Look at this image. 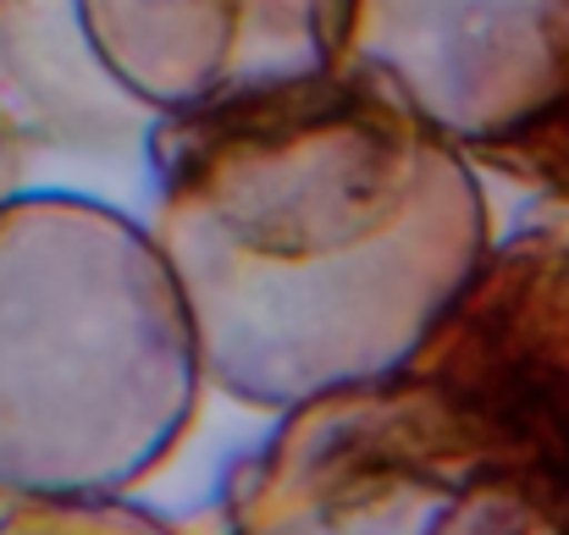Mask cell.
<instances>
[{"instance_id":"52a82bcc","label":"cell","mask_w":569,"mask_h":535,"mask_svg":"<svg viewBox=\"0 0 569 535\" xmlns=\"http://www.w3.org/2000/svg\"><path fill=\"white\" fill-rule=\"evenodd\" d=\"M498 161H503L509 172H520V178L542 182L548 193L569 199V94H565V105H559L542 128H531L520 144L498 150Z\"/></svg>"},{"instance_id":"8992f818","label":"cell","mask_w":569,"mask_h":535,"mask_svg":"<svg viewBox=\"0 0 569 535\" xmlns=\"http://www.w3.org/2000/svg\"><path fill=\"white\" fill-rule=\"evenodd\" d=\"M0 535H178L167 519L100 497V503H11L0 514Z\"/></svg>"},{"instance_id":"3957f363","label":"cell","mask_w":569,"mask_h":535,"mask_svg":"<svg viewBox=\"0 0 569 535\" xmlns=\"http://www.w3.org/2000/svg\"><path fill=\"white\" fill-rule=\"evenodd\" d=\"M227 535H537L542 519L481 414L437 375L310 397L238 458Z\"/></svg>"},{"instance_id":"277c9868","label":"cell","mask_w":569,"mask_h":535,"mask_svg":"<svg viewBox=\"0 0 569 535\" xmlns=\"http://www.w3.org/2000/svg\"><path fill=\"white\" fill-rule=\"evenodd\" d=\"M349 67L453 150L498 155L569 94V0H355Z\"/></svg>"},{"instance_id":"6da1fadb","label":"cell","mask_w":569,"mask_h":535,"mask_svg":"<svg viewBox=\"0 0 569 535\" xmlns=\"http://www.w3.org/2000/svg\"><path fill=\"white\" fill-rule=\"evenodd\" d=\"M156 215L204 381L249 408L409 375L492 254L465 150L338 67L156 128Z\"/></svg>"},{"instance_id":"7a4b0ae2","label":"cell","mask_w":569,"mask_h":535,"mask_svg":"<svg viewBox=\"0 0 569 535\" xmlns=\"http://www.w3.org/2000/svg\"><path fill=\"white\" fill-rule=\"evenodd\" d=\"M199 386L150 226L83 193L0 204V497H122L189 436Z\"/></svg>"},{"instance_id":"ba28073f","label":"cell","mask_w":569,"mask_h":535,"mask_svg":"<svg viewBox=\"0 0 569 535\" xmlns=\"http://www.w3.org/2000/svg\"><path fill=\"white\" fill-rule=\"evenodd\" d=\"M11 182H17V144H11V128L0 117V204L11 199Z\"/></svg>"},{"instance_id":"5b68a950","label":"cell","mask_w":569,"mask_h":535,"mask_svg":"<svg viewBox=\"0 0 569 535\" xmlns=\"http://www.w3.org/2000/svg\"><path fill=\"white\" fill-rule=\"evenodd\" d=\"M72 11L94 67L167 122L338 72L355 0H72Z\"/></svg>"}]
</instances>
